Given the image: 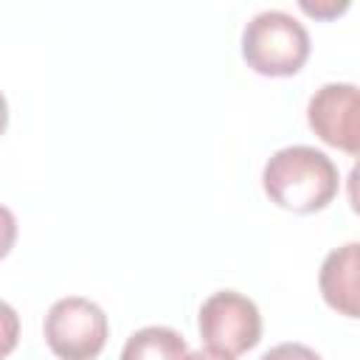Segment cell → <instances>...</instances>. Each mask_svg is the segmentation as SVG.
Masks as SVG:
<instances>
[{
    "label": "cell",
    "instance_id": "6da1fadb",
    "mask_svg": "<svg viewBox=\"0 0 360 360\" xmlns=\"http://www.w3.org/2000/svg\"><path fill=\"white\" fill-rule=\"evenodd\" d=\"M338 166L335 160L307 143H292L276 149L262 169V188L267 200L292 214L323 211L338 194Z\"/></svg>",
    "mask_w": 360,
    "mask_h": 360
},
{
    "label": "cell",
    "instance_id": "7a4b0ae2",
    "mask_svg": "<svg viewBox=\"0 0 360 360\" xmlns=\"http://www.w3.org/2000/svg\"><path fill=\"white\" fill-rule=\"evenodd\" d=\"M309 31L281 8L253 14L242 28V59L259 76H295L309 59Z\"/></svg>",
    "mask_w": 360,
    "mask_h": 360
},
{
    "label": "cell",
    "instance_id": "3957f363",
    "mask_svg": "<svg viewBox=\"0 0 360 360\" xmlns=\"http://www.w3.org/2000/svg\"><path fill=\"white\" fill-rule=\"evenodd\" d=\"M107 315L84 295H65L51 304L42 335L59 360H96L107 346Z\"/></svg>",
    "mask_w": 360,
    "mask_h": 360
},
{
    "label": "cell",
    "instance_id": "277c9868",
    "mask_svg": "<svg viewBox=\"0 0 360 360\" xmlns=\"http://www.w3.org/2000/svg\"><path fill=\"white\" fill-rule=\"evenodd\" d=\"M197 329L208 349L239 357L262 340V312L253 298L236 290H217L202 301Z\"/></svg>",
    "mask_w": 360,
    "mask_h": 360
},
{
    "label": "cell",
    "instance_id": "5b68a950",
    "mask_svg": "<svg viewBox=\"0 0 360 360\" xmlns=\"http://www.w3.org/2000/svg\"><path fill=\"white\" fill-rule=\"evenodd\" d=\"M309 129L338 152L360 160V87L349 82H326L307 101Z\"/></svg>",
    "mask_w": 360,
    "mask_h": 360
},
{
    "label": "cell",
    "instance_id": "8992f818",
    "mask_svg": "<svg viewBox=\"0 0 360 360\" xmlns=\"http://www.w3.org/2000/svg\"><path fill=\"white\" fill-rule=\"evenodd\" d=\"M318 290L329 309L343 318H360V242H346L323 256Z\"/></svg>",
    "mask_w": 360,
    "mask_h": 360
},
{
    "label": "cell",
    "instance_id": "52a82bcc",
    "mask_svg": "<svg viewBox=\"0 0 360 360\" xmlns=\"http://www.w3.org/2000/svg\"><path fill=\"white\" fill-rule=\"evenodd\" d=\"M186 354H188V343L177 329L152 323L135 329L127 338L118 360H183Z\"/></svg>",
    "mask_w": 360,
    "mask_h": 360
},
{
    "label": "cell",
    "instance_id": "ba28073f",
    "mask_svg": "<svg viewBox=\"0 0 360 360\" xmlns=\"http://www.w3.org/2000/svg\"><path fill=\"white\" fill-rule=\"evenodd\" d=\"M259 360H323V357L312 346H307V343L287 340V343H278V346L267 349Z\"/></svg>",
    "mask_w": 360,
    "mask_h": 360
},
{
    "label": "cell",
    "instance_id": "9c48e42d",
    "mask_svg": "<svg viewBox=\"0 0 360 360\" xmlns=\"http://www.w3.org/2000/svg\"><path fill=\"white\" fill-rule=\"evenodd\" d=\"M346 197H349V205H352V211L360 217V160L349 169V174H346Z\"/></svg>",
    "mask_w": 360,
    "mask_h": 360
},
{
    "label": "cell",
    "instance_id": "30bf717a",
    "mask_svg": "<svg viewBox=\"0 0 360 360\" xmlns=\"http://www.w3.org/2000/svg\"><path fill=\"white\" fill-rule=\"evenodd\" d=\"M301 8L307 14H315V17H335V14L346 11L349 3H307V0H301Z\"/></svg>",
    "mask_w": 360,
    "mask_h": 360
},
{
    "label": "cell",
    "instance_id": "8fae6325",
    "mask_svg": "<svg viewBox=\"0 0 360 360\" xmlns=\"http://www.w3.org/2000/svg\"><path fill=\"white\" fill-rule=\"evenodd\" d=\"M183 360H233V357H228V354H219V352H214V349H197V352H188Z\"/></svg>",
    "mask_w": 360,
    "mask_h": 360
}]
</instances>
